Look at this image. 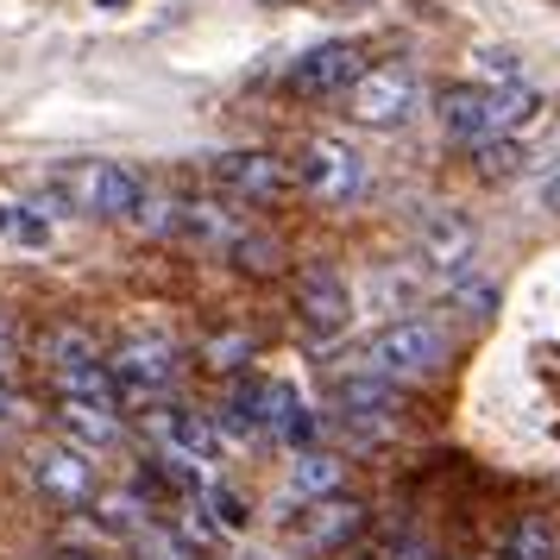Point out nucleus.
Wrapping results in <instances>:
<instances>
[{"mask_svg": "<svg viewBox=\"0 0 560 560\" xmlns=\"http://www.w3.org/2000/svg\"><path fill=\"white\" fill-rule=\"evenodd\" d=\"M107 378H114L120 409H132V416L177 404L183 347L164 328H132V334H120V340H114V353H107Z\"/></svg>", "mask_w": 560, "mask_h": 560, "instance_id": "nucleus-4", "label": "nucleus"}, {"mask_svg": "<svg viewBox=\"0 0 560 560\" xmlns=\"http://www.w3.org/2000/svg\"><path fill=\"white\" fill-rule=\"evenodd\" d=\"M416 265H422L441 290L454 278H472V271H479V228H472L459 208H429V214L416 221Z\"/></svg>", "mask_w": 560, "mask_h": 560, "instance_id": "nucleus-8", "label": "nucleus"}, {"mask_svg": "<svg viewBox=\"0 0 560 560\" xmlns=\"http://www.w3.org/2000/svg\"><path fill=\"white\" fill-rule=\"evenodd\" d=\"M353 322V290L334 265H308L296 271V328L308 340H334V334Z\"/></svg>", "mask_w": 560, "mask_h": 560, "instance_id": "nucleus-15", "label": "nucleus"}, {"mask_svg": "<svg viewBox=\"0 0 560 560\" xmlns=\"http://www.w3.org/2000/svg\"><path fill=\"white\" fill-rule=\"evenodd\" d=\"M7 359H13V334L0 328V365H7Z\"/></svg>", "mask_w": 560, "mask_h": 560, "instance_id": "nucleus-25", "label": "nucleus"}, {"mask_svg": "<svg viewBox=\"0 0 560 560\" xmlns=\"http://www.w3.org/2000/svg\"><path fill=\"white\" fill-rule=\"evenodd\" d=\"M57 196L89 221H132L145 202V177L120 158H82L70 171H57Z\"/></svg>", "mask_w": 560, "mask_h": 560, "instance_id": "nucleus-5", "label": "nucleus"}, {"mask_svg": "<svg viewBox=\"0 0 560 560\" xmlns=\"http://www.w3.org/2000/svg\"><path fill=\"white\" fill-rule=\"evenodd\" d=\"M541 202H548V208H555V214H560V171H555V177H548V183H541Z\"/></svg>", "mask_w": 560, "mask_h": 560, "instance_id": "nucleus-23", "label": "nucleus"}, {"mask_svg": "<svg viewBox=\"0 0 560 560\" xmlns=\"http://www.w3.org/2000/svg\"><path fill=\"white\" fill-rule=\"evenodd\" d=\"M359 529H365V504H359V498H347V491H334V498L303 504L296 548H308V555H340L347 541H359Z\"/></svg>", "mask_w": 560, "mask_h": 560, "instance_id": "nucleus-16", "label": "nucleus"}, {"mask_svg": "<svg viewBox=\"0 0 560 560\" xmlns=\"http://www.w3.org/2000/svg\"><path fill=\"white\" fill-rule=\"evenodd\" d=\"M548 95H535L523 82H510V89H491V82H454V89H441V102H434V120L447 132V145L459 152H485V145H498V139H516V145H529L535 127H548Z\"/></svg>", "mask_w": 560, "mask_h": 560, "instance_id": "nucleus-2", "label": "nucleus"}, {"mask_svg": "<svg viewBox=\"0 0 560 560\" xmlns=\"http://www.w3.org/2000/svg\"><path fill=\"white\" fill-rule=\"evenodd\" d=\"M57 560H102V555H89V548H63Z\"/></svg>", "mask_w": 560, "mask_h": 560, "instance_id": "nucleus-24", "label": "nucleus"}, {"mask_svg": "<svg viewBox=\"0 0 560 560\" xmlns=\"http://www.w3.org/2000/svg\"><path fill=\"white\" fill-rule=\"evenodd\" d=\"M38 359H45V372H51L57 397H95V404H120V397H114V378H107V353L95 347V334H89V328L57 322V328L38 340Z\"/></svg>", "mask_w": 560, "mask_h": 560, "instance_id": "nucleus-7", "label": "nucleus"}, {"mask_svg": "<svg viewBox=\"0 0 560 560\" xmlns=\"http://www.w3.org/2000/svg\"><path fill=\"white\" fill-rule=\"evenodd\" d=\"M340 479H347V472H340V459L322 454V447H308V454L290 459V498H296V504L334 498V491H340Z\"/></svg>", "mask_w": 560, "mask_h": 560, "instance_id": "nucleus-18", "label": "nucleus"}, {"mask_svg": "<svg viewBox=\"0 0 560 560\" xmlns=\"http://www.w3.org/2000/svg\"><path fill=\"white\" fill-rule=\"evenodd\" d=\"M139 434L152 441V459H171V466H189V472H221V454H228V434L214 429V416L183 404L145 409Z\"/></svg>", "mask_w": 560, "mask_h": 560, "instance_id": "nucleus-6", "label": "nucleus"}, {"mask_svg": "<svg viewBox=\"0 0 560 560\" xmlns=\"http://www.w3.org/2000/svg\"><path fill=\"white\" fill-rule=\"evenodd\" d=\"M290 177L303 196H315L322 208H347L359 202V189H365V158L347 145V139H308L303 158L290 164Z\"/></svg>", "mask_w": 560, "mask_h": 560, "instance_id": "nucleus-10", "label": "nucleus"}, {"mask_svg": "<svg viewBox=\"0 0 560 560\" xmlns=\"http://www.w3.org/2000/svg\"><path fill=\"white\" fill-rule=\"evenodd\" d=\"M328 416L353 434V441H378V434L397 429V384H384V378H372L365 365H353L347 378H334Z\"/></svg>", "mask_w": 560, "mask_h": 560, "instance_id": "nucleus-12", "label": "nucleus"}, {"mask_svg": "<svg viewBox=\"0 0 560 560\" xmlns=\"http://www.w3.org/2000/svg\"><path fill=\"white\" fill-rule=\"evenodd\" d=\"M359 70H365V57H359L353 38H328V45H315V51L296 57L283 82H290L296 102H328V95H347L353 89Z\"/></svg>", "mask_w": 560, "mask_h": 560, "instance_id": "nucleus-14", "label": "nucleus"}, {"mask_svg": "<svg viewBox=\"0 0 560 560\" xmlns=\"http://www.w3.org/2000/svg\"><path fill=\"white\" fill-rule=\"evenodd\" d=\"M390 560H434L429 541H390Z\"/></svg>", "mask_w": 560, "mask_h": 560, "instance_id": "nucleus-22", "label": "nucleus"}, {"mask_svg": "<svg viewBox=\"0 0 560 560\" xmlns=\"http://www.w3.org/2000/svg\"><path fill=\"white\" fill-rule=\"evenodd\" d=\"M447 359H454V334H447L441 315H397V322H384V328L359 347V365H365L372 378L397 384V390L441 378Z\"/></svg>", "mask_w": 560, "mask_h": 560, "instance_id": "nucleus-3", "label": "nucleus"}, {"mask_svg": "<svg viewBox=\"0 0 560 560\" xmlns=\"http://www.w3.org/2000/svg\"><path fill=\"white\" fill-rule=\"evenodd\" d=\"M208 183H214V196L221 202H253V208H271L283 202L296 177H290V164L278 152H221L208 158Z\"/></svg>", "mask_w": 560, "mask_h": 560, "instance_id": "nucleus-11", "label": "nucleus"}, {"mask_svg": "<svg viewBox=\"0 0 560 560\" xmlns=\"http://www.w3.org/2000/svg\"><path fill=\"white\" fill-rule=\"evenodd\" d=\"M20 416H26V404H20V390H13V384L0 378V422H20Z\"/></svg>", "mask_w": 560, "mask_h": 560, "instance_id": "nucleus-21", "label": "nucleus"}, {"mask_svg": "<svg viewBox=\"0 0 560 560\" xmlns=\"http://www.w3.org/2000/svg\"><path fill=\"white\" fill-rule=\"evenodd\" d=\"M132 221L145 233H158V240H183V246L233 258V265H246V271H278L283 265L278 240H265L258 228H246V214L228 208L221 196H152V189H145V202H139Z\"/></svg>", "mask_w": 560, "mask_h": 560, "instance_id": "nucleus-1", "label": "nucleus"}, {"mask_svg": "<svg viewBox=\"0 0 560 560\" xmlns=\"http://www.w3.org/2000/svg\"><path fill=\"white\" fill-rule=\"evenodd\" d=\"M491 560H560L555 523H548V516H523V523L498 541V555H491Z\"/></svg>", "mask_w": 560, "mask_h": 560, "instance_id": "nucleus-19", "label": "nucleus"}, {"mask_svg": "<svg viewBox=\"0 0 560 560\" xmlns=\"http://www.w3.org/2000/svg\"><path fill=\"white\" fill-rule=\"evenodd\" d=\"M32 485L51 498L57 510H89L102 498V479H95V454H82L70 441H51V447H32Z\"/></svg>", "mask_w": 560, "mask_h": 560, "instance_id": "nucleus-13", "label": "nucleus"}, {"mask_svg": "<svg viewBox=\"0 0 560 560\" xmlns=\"http://www.w3.org/2000/svg\"><path fill=\"white\" fill-rule=\"evenodd\" d=\"M422 107V77H416V63H372V70H359V82L347 89V114H353L359 127H404L409 114Z\"/></svg>", "mask_w": 560, "mask_h": 560, "instance_id": "nucleus-9", "label": "nucleus"}, {"mask_svg": "<svg viewBox=\"0 0 560 560\" xmlns=\"http://www.w3.org/2000/svg\"><path fill=\"white\" fill-rule=\"evenodd\" d=\"M57 429H63V441L82 447V454H107V447L120 441V429H127V409L95 404V397H57Z\"/></svg>", "mask_w": 560, "mask_h": 560, "instance_id": "nucleus-17", "label": "nucleus"}, {"mask_svg": "<svg viewBox=\"0 0 560 560\" xmlns=\"http://www.w3.org/2000/svg\"><path fill=\"white\" fill-rule=\"evenodd\" d=\"M0 240L7 246H26V253H45L51 246V214L32 202H0Z\"/></svg>", "mask_w": 560, "mask_h": 560, "instance_id": "nucleus-20", "label": "nucleus"}]
</instances>
